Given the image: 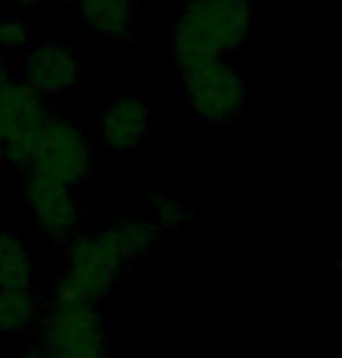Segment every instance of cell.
I'll return each instance as SVG.
<instances>
[{
	"mask_svg": "<svg viewBox=\"0 0 342 358\" xmlns=\"http://www.w3.org/2000/svg\"><path fill=\"white\" fill-rule=\"evenodd\" d=\"M0 288H33V253L12 232H0Z\"/></svg>",
	"mask_w": 342,
	"mask_h": 358,
	"instance_id": "12",
	"label": "cell"
},
{
	"mask_svg": "<svg viewBox=\"0 0 342 358\" xmlns=\"http://www.w3.org/2000/svg\"><path fill=\"white\" fill-rule=\"evenodd\" d=\"M24 199L31 211L33 225L45 239L55 241V244H69L80 232L83 204H80L78 190L26 173Z\"/></svg>",
	"mask_w": 342,
	"mask_h": 358,
	"instance_id": "7",
	"label": "cell"
},
{
	"mask_svg": "<svg viewBox=\"0 0 342 358\" xmlns=\"http://www.w3.org/2000/svg\"><path fill=\"white\" fill-rule=\"evenodd\" d=\"M50 358H113L108 351H99V354H85V356H69V354H52V351H47Z\"/></svg>",
	"mask_w": 342,
	"mask_h": 358,
	"instance_id": "16",
	"label": "cell"
},
{
	"mask_svg": "<svg viewBox=\"0 0 342 358\" xmlns=\"http://www.w3.org/2000/svg\"><path fill=\"white\" fill-rule=\"evenodd\" d=\"M5 162V143H3V136H0V164Z\"/></svg>",
	"mask_w": 342,
	"mask_h": 358,
	"instance_id": "18",
	"label": "cell"
},
{
	"mask_svg": "<svg viewBox=\"0 0 342 358\" xmlns=\"http://www.w3.org/2000/svg\"><path fill=\"white\" fill-rule=\"evenodd\" d=\"M145 213L159 227V232L178 229L192 218V211L183 201L157 190H145Z\"/></svg>",
	"mask_w": 342,
	"mask_h": 358,
	"instance_id": "13",
	"label": "cell"
},
{
	"mask_svg": "<svg viewBox=\"0 0 342 358\" xmlns=\"http://www.w3.org/2000/svg\"><path fill=\"white\" fill-rule=\"evenodd\" d=\"M80 57L64 40L29 45L22 62V78L43 96H62L80 85Z\"/></svg>",
	"mask_w": 342,
	"mask_h": 358,
	"instance_id": "8",
	"label": "cell"
},
{
	"mask_svg": "<svg viewBox=\"0 0 342 358\" xmlns=\"http://www.w3.org/2000/svg\"><path fill=\"white\" fill-rule=\"evenodd\" d=\"M159 234L148 213L120 215L101 229L78 232L66 244V267L50 297L101 305L115 283L155 251Z\"/></svg>",
	"mask_w": 342,
	"mask_h": 358,
	"instance_id": "1",
	"label": "cell"
},
{
	"mask_svg": "<svg viewBox=\"0 0 342 358\" xmlns=\"http://www.w3.org/2000/svg\"><path fill=\"white\" fill-rule=\"evenodd\" d=\"M17 358H50V354H47V349H43L40 344H36V347L24 349Z\"/></svg>",
	"mask_w": 342,
	"mask_h": 358,
	"instance_id": "15",
	"label": "cell"
},
{
	"mask_svg": "<svg viewBox=\"0 0 342 358\" xmlns=\"http://www.w3.org/2000/svg\"><path fill=\"white\" fill-rule=\"evenodd\" d=\"M26 173L80 190L94 173V148L85 131L62 115L45 120Z\"/></svg>",
	"mask_w": 342,
	"mask_h": 358,
	"instance_id": "3",
	"label": "cell"
},
{
	"mask_svg": "<svg viewBox=\"0 0 342 358\" xmlns=\"http://www.w3.org/2000/svg\"><path fill=\"white\" fill-rule=\"evenodd\" d=\"M340 267H342V262H340Z\"/></svg>",
	"mask_w": 342,
	"mask_h": 358,
	"instance_id": "19",
	"label": "cell"
},
{
	"mask_svg": "<svg viewBox=\"0 0 342 358\" xmlns=\"http://www.w3.org/2000/svg\"><path fill=\"white\" fill-rule=\"evenodd\" d=\"M80 19L104 38H127L136 17V0H78Z\"/></svg>",
	"mask_w": 342,
	"mask_h": 358,
	"instance_id": "11",
	"label": "cell"
},
{
	"mask_svg": "<svg viewBox=\"0 0 342 358\" xmlns=\"http://www.w3.org/2000/svg\"><path fill=\"white\" fill-rule=\"evenodd\" d=\"M150 131V108L138 94H120L99 115V141L113 152H131Z\"/></svg>",
	"mask_w": 342,
	"mask_h": 358,
	"instance_id": "9",
	"label": "cell"
},
{
	"mask_svg": "<svg viewBox=\"0 0 342 358\" xmlns=\"http://www.w3.org/2000/svg\"><path fill=\"white\" fill-rule=\"evenodd\" d=\"M190 110L206 124L230 122L246 103V85L227 57L202 59L176 69Z\"/></svg>",
	"mask_w": 342,
	"mask_h": 358,
	"instance_id": "5",
	"label": "cell"
},
{
	"mask_svg": "<svg viewBox=\"0 0 342 358\" xmlns=\"http://www.w3.org/2000/svg\"><path fill=\"white\" fill-rule=\"evenodd\" d=\"M45 300L33 288H0V337L36 333Z\"/></svg>",
	"mask_w": 342,
	"mask_h": 358,
	"instance_id": "10",
	"label": "cell"
},
{
	"mask_svg": "<svg viewBox=\"0 0 342 358\" xmlns=\"http://www.w3.org/2000/svg\"><path fill=\"white\" fill-rule=\"evenodd\" d=\"M17 5H24V8H31V5H36V3H40V0H15Z\"/></svg>",
	"mask_w": 342,
	"mask_h": 358,
	"instance_id": "17",
	"label": "cell"
},
{
	"mask_svg": "<svg viewBox=\"0 0 342 358\" xmlns=\"http://www.w3.org/2000/svg\"><path fill=\"white\" fill-rule=\"evenodd\" d=\"M40 347L52 354L85 356L106 349V323L99 305L47 297L36 326Z\"/></svg>",
	"mask_w": 342,
	"mask_h": 358,
	"instance_id": "6",
	"label": "cell"
},
{
	"mask_svg": "<svg viewBox=\"0 0 342 358\" xmlns=\"http://www.w3.org/2000/svg\"><path fill=\"white\" fill-rule=\"evenodd\" d=\"M50 110L45 96L38 94L22 76H12L0 62V136L5 143V164L26 171Z\"/></svg>",
	"mask_w": 342,
	"mask_h": 358,
	"instance_id": "4",
	"label": "cell"
},
{
	"mask_svg": "<svg viewBox=\"0 0 342 358\" xmlns=\"http://www.w3.org/2000/svg\"><path fill=\"white\" fill-rule=\"evenodd\" d=\"M31 43V26L24 17L5 15L0 17V52L10 54L17 50H26Z\"/></svg>",
	"mask_w": 342,
	"mask_h": 358,
	"instance_id": "14",
	"label": "cell"
},
{
	"mask_svg": "<svg viewBox=\"0 0 342 358\" xmlns=\"http://www.w3.org/2000/svg\"><path fill=\"white\" fill-rule=\"evenodd\" d=\"M249 0H185L173 26V64L183 69L202 59L227 57L249 40Z\"/></svg>",
	"mask_w": 342,
	"mask_h": 358,
	"instance_id": "2",
	"label": "cell"
}]
</instances>
